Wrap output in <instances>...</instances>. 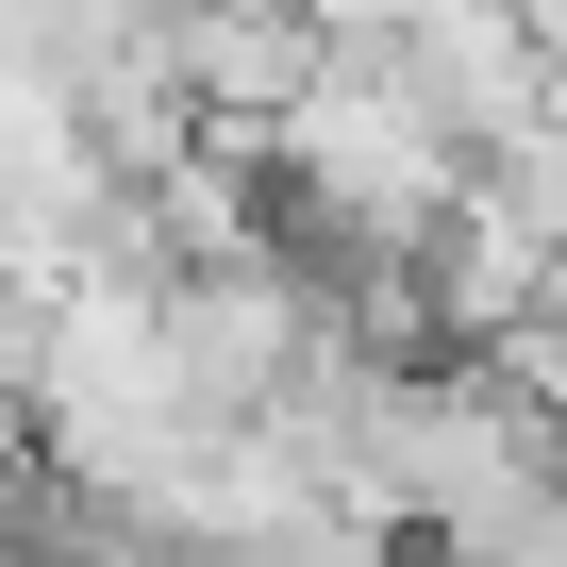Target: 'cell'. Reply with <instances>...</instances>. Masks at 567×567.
<instances>
[{
  "label": "cell",
  "mask_w": 567,
  "mask_h": 567,
  "mask_svg": "<svg viewBox=\"0 0 567 567\" xmlns=\"http://www.w3.org/2000/svg\"><path fill=\"white\" fill-rule=\"evenodd\" d=\"M401 84L451 117V151H467V167H501V151H534V134H550V51H534L517 0H434L417 51H401Z\"/></svg>",
  "instance_id": "cell-1"
},
{
  "label": "cell",
  "mask_w": 567,
  "mask_h": 567,
  "mask_svg": "<svg viewBox=\"0 0 567 567\" xmlns=\"http://www.w3.org/2000/svg\"><path fill=\"white\" fill-rule=\"evenodd\" d=\"M301 18H318V51H417L434 0H301Z\"/></svg>",
  "instance_id": "cell-2"
}]
</instances>
